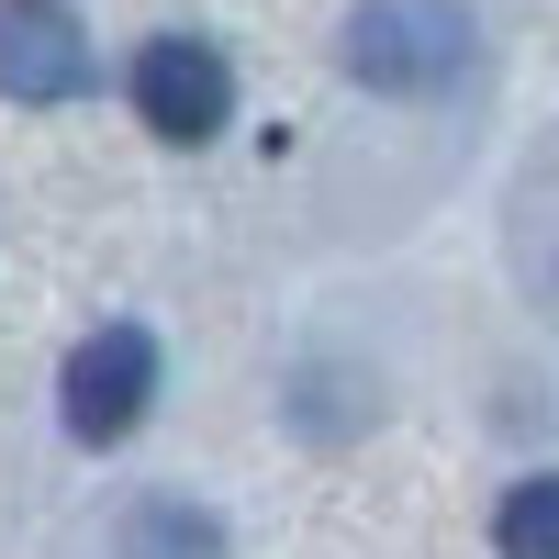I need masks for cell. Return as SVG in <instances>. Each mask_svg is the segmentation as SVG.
Wrapping results in <instances>:
<instances>
[{"instance_id":"3","label":"cell","mask_w":559,"mask_h":559,"mask_svg":"<svg viewBox=\"0 0 559 559\" xmlns=\"http://www.w3.org/2000/svg\"><path fill=\"white\" fill-rule=\"evenodd\" d=\"M123 102L146 112L157 146H213V134L236 123V68H224V45H202V34H157L146 57L123 68Z\"/></svg>"},{"instance_id":"1","label":"cell","mask_w":559,"mask_h":559,"mask_svg":"<svg viewBox=\"0 0 559 559\" xmlns=\"http://www.w3.org/2000/svg\"><path fill=\"white\" fill-rule=\"evenodd\" d=\"M336 68L358 90L426 102V90H459V68H471V23H459L448 0H369V12H347V34H336Z\"/></svg>"},{"instance_id":"5","label":"cell","mask_w":559,"mask_h":559,"mask_svg":"<svg viewBox=\"0 0 559 559\" xmlns=\"http://www.w3.org/2000/svg\"><path fill=\"white\" fill-rule=\"evenodd\" d=\"M123 559H236V537H224L213 503H191V492H146V503L123 515Z\"/></svg>"},{"instance_id":"6","label":"cell","mask_w":559,"mask_h":559,"mask_svg":"<svg viewBox=\"0 0 559 559\" xmlns=\"http://www.w3.org/2000/svg\"><path fill=\"white\" fill-rule=\"evenodd\" d=\"M492 548L503 559H559V471H537L492 503Z\"/></svg>"},{"instance_id":"2","label":"cell","mask_w":559,"mask_h":559,"mask_svg":"<svg viewBox=\"0 0 559 559\" xmlns=\"http://www.w3.org/2000/svg\"><path fill=\"white\" fill-rule=\"evenodd\" d=\"M146 403H157V336L146 324H90V336L68 347V369H57L68 437L79 448H123L134 426H146Z\"/></svg>"},{"instance_id":"4","label":"cell","mask_w":559,"mask_h":559,"mask_svg":"<svg viewBox=\"0 0 559 559\" xmlns=\"http://www.w3.org/2000/svg\"><path fill=\"white\" fill-rule=\"evenodd\" d=\"M0 90L23 112H68L102 90V45L68 0H0Z\"/></svg>"}]
</instances>
